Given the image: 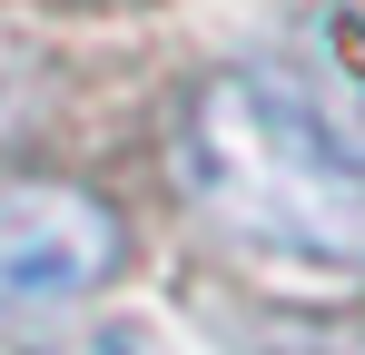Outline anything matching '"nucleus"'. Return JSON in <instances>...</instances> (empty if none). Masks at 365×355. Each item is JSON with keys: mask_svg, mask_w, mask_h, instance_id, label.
<instances>
[{"mask_svg": "<svg viewBox=\"0 0 365 355\" xmlns=\"http://www.w3.org/2000/svg\"><path fill=\"white\" fill-rule=\"evenodd\" d=\"M197 178H207V197L217 187H237V178H277V187H247L237 217L257 237H287V247H356L346 227H365V187L346 178L336 148H316V138H277V118L257 89H217L207 99V138H197Z\"/></svg>", "mask_w": 365, "mask_h": 355, "instance_id": "1", "label": "nucleus"}, {"mask_svg": "<svg viewBox=\"0 0 365 355\" xmlns=\"http://www.w3.org/2000/svg\"><path fill=\"white\" fill-rule=\"evenodd\" d=\"M128 227L89 187H0V306H69L109 287Z\"/></svg>", "mask_w": 365, "mask_h": 355, "instance_id": "2", "label": "nucleus"}, {"mask_svg": "<svg viewBox=\"0 0 365 355\" xmlns=\"http://www.w3.org/2000/svg\"><path fill=\"white\" fill-rule=\"evenodd\" d=\"M69 355H158L148 336H128V326H109V336H89V346H69Z\"/></svg>", "mask_w": 365, "mask_h": 355, "instance_id": "3", "label": "nucleus"}]
</instances>
